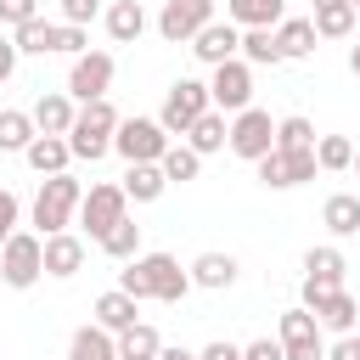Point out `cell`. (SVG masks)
Segmentation results:
<instances>
[{"label":"cell","instance_id":"1","mask_svg":"<svg viewBox=\"0 0 360 360\" xmlns=\"http://www.w3.org/2000/svg\"><path fill=\"white\" fill-rule=\"evenodd\" d=\"M118 287L129 292V298H158V304H180L186 292H191V270H180V259L174 253H135V259H124V270H118Z\"/></svg>","mask_w":360,"mask_h":360},{"label":"cell","instance_id":"2","mask_svg":"<svg viewBox=\"0 0 360 360\" xmlns=\"http://www.w3.org/2000/svg\"><path fill=\"white\" fill-rule=\"evenodd\" d=\"M112 129H118V107H112L107 96H101V101H79L73 129H68V152L84 158V163H96V158L112 152Z\"/></svg>","mask_w":360,"mask_h":360},{"label":"cell","instance_id":"3","mask_svg":"<svg viewBox=\"0 0 360 360\" xmlns=\"http://www.w3.org/2000/svg\"><path fill=\"white\" fill-rule=\"evenodd\" d=\"M79 197H84V186H79L68 169H62V174H45V180H39V191H34V208H28L34 231H39V236L68 231V225H73V214H79Z\"/></svg>","mask_w":360,"mask_h":360},{"label":"cell","instance_id":"4","mask_svg":"<svg viewBox=\"0 0 360 360\" xmlns=\"http://www.w3.org/2000/svg\"><path fill=\"white\" fill-rule=\"evenodd\" d=\"M39 231H11L6 242H0V281L6 287H17V292H28L39 276H45V253H39Z\"/></svg>","mask_w":360,"mask_h":360},{"label":"cell","instance_id":"5","mask_svg":"<svg viewBox=\"0 0 360 360\" xmlns=\"http://www.w3.org/2000/svg\"><path fill=\"white\" fill-rule=\"evenodd\" d=\"M208 107H214V101H208V79H174L169 96H163V107H158V124H163L169 135H186Z\"/></svg>","mask_w":360,"mask_h":360},{"label":"cell","instance_id":"6","mask_svg":"<svg viewBox=\"0 0 360 360\" xmlns=\"http://www.w3.org/2000/svg\"><path fill=\"white\" fill-rule=\"evenodd\" d=\"M112 152H118L124 163H158V158L169 152V129H163L158 118H118Z\"/></svg>","mask_w":360,"mask_h":360},{"label":"cell","instance_id":"7","mask_svg":"<svg viewBox=\"0 0 360 360\" xmlns=\"http://www.w3.org/2000/svg\"><path fill=\"white\" fill-rule=\"evenodd\" d=\"M129 214V197H124V186H107V180H96L84 197H79V231L90 236V242H101L118 219Z\"/></svg>","mask_w":360,"mask_h":360},{"label":"cell","instance_id":"8","mask_svg":"<svg viewBox=\"0 0 360 360\" xmlns=\"http://www.w3.org/2000/svg\"><path fill=\"white\" fill-rule=\"evenodd\" d=\"M225 146H231L242 163H259V158L276 146V118H270L264 107H242V112H231V135H225Z\"/></svg>","mask_w":360,"mask_h":360},{"label":"cell","instance_id":"9","mask_svg":"<svg viewBox=\"0 0 360 360\" xmlns=\"http://www.w3.org/2000/svg\"><path fill=\"white\" fill-rule=\"evenodd\" d=\"M276 343H281V354H287V360H326V343H321V321H315L304 304L281 309V321H276Z\"/></svg>","mask_w":360,"mask_h":360},{"label":"cell","instance_id":"10","mask_svg":"<svg viewBox=\"0 0 360 360\" xmlns=\"http://www.w3.org/2000/svg\"><path fill=\"white\" fill-rule=\"evenodd\" d=\"M112 90V51H79L68 68V96L73 101H101Z\"/></svg>","mask_w":360,"mask_h":360},{"label":"cell","instance_id":"11","mask_svg":"<svg viewBox=\"0 0 360 360\" xmlns=\"http://www.w3.org/2000/svg\"><path fill=\"white\" fill-rule=\"evenodd\" d=\"M208 101H214L219 112H242V107H253V68H248L242 56L219 62L214 79H208Z\"/></svg>","mask_w":360,"mask_h":360},{"label":"cell","instance_id":"12","mask_svg":"<svg viewBox=\"0 0 360 360\" xmlns=\"http://www.w3.org/2000/svg\"><path fill=\"white\" fill-rule=\"evenodd\" d=\"M202 22H214V0H163V11H158V34L169 45H191V34Z\"/></svg>","mask_w":360,"mask_h":360},{"label":"cell","instance_id":"13","mask_svg":"<svg viewBox=\"0 0 360 360\" xmlns=\"http://www.w3.org/2000/svg\"><path fill=\"white\" fill-rule=\"evenodd\" d=\"M236 45H242V28H236L231 17H214V22H202V28L191 34V56H197L202 68L231 62V56H236Z\"/></svg>","mask_w":360,"mask_h":360},{"label":"cell","instance_id":"14","mask_svg":"<svg viewBox=\"0 0 360 360\" xmlns=\"http://www.w3.org/2000/svg\"><path fill=\"white\" fill-rule=\"evenodd\" d=\"M39 253H45V276H56V281L84 270V236H73V231H51L39 242Z\"/></svg>","mask_w":360,"mask_h":360},{"label":"cell","instance_id":"15","mask_svg":"<svg viewBox=\"0 0 360 360\" xmlns=\"http://www.w3.org/2000/svg\"><path fill=\"white\" fill-rule=\"evenodd\" d=\"M73 112H79V101H73L68 90H45V96L28 107V118H34L39 135H68V129H73Z\"/></svg>","mask_w":360,"mask_h":360},{"label":"cell","instance_id":"16","mask_svg":"<svg viewBox=\"0 0 360 360\" xmlns=\"http://www.w3.org/2000/svg\"><path fill=\"white\" fill-rule=\"evenodd\" d=\"M186 270H191V287H208V292H225V287H236V270H242V264H236L231 253H219V248H208V253H197V259H191Z\"/></svg>","mask_w":360,"mask_h":360},{"label":"cell","instance_id":"17","mask_svg":"<svg viewBox=\"0 0 360 360\" xmlns=\"http://www.w3.org/2000/svg\"><path fill=\"white\" fill-rule=\"evenodd\" d=\"M270 34H276L281 62H304V56H315V22H309V17H281Z\"/></svg>","mask_w":360,"mask_h":360},{"label":"cell","instance_id":"18","mask_svg":"<svg viewBox=\"0 0 360 360\" xmlns=\"http://www.w3.org/2000/svg\"><path fill=\"white\" fill-rule=\"evenodd\" d=\"M22 158H28V169L45 180V174H62L68 163H73V152H68V135H34L28 146H22Z\"/></svg>","mask_w":360,"mask_h":360},{"label":"cell","instance_id":"19","mask_svg":"<svg viewBox=\"0 0 360 360\" xmlns=\"http://www.w3.org/2000/svg\"><path fill=\"white\" fill-rule=\"evenodd\" d=\"M101 22H107L112 45H135V39L146 34V11H141V0H112V6L101 11Z\"/></svg>","mask_w":360,"mask_h":360},{"label":"cell","instance_id":"20","mask_svg":"<svg viewBox=\"0 0 360 360\" xmlns=\"http://www.w3.org/2000/svg\"><path fill=\"white\" fill-rule=\"evenodd\" d=\"M225 135H231V118H225L219 107H208V112H202V118L186 129V146H191L197 158H214V152L225 146Z\"/></svg>","mask_w":360,"mask_h":360},{"label":"cell","instance_id":"21","mask_svg":"<svg viewBox=\"0 0 360 360\" xmlns=\"http://www.w3.org/2000/svg\"><path fill=\"white\" fill-rule=\"evenodd\" d=\"M135 321H141V298H129L124 287H112V292H101V298H96V326L124 332V326H135Z\"/></svg>","mask_w":360,"mask_h":360},{"label":"cell","instance_id":"22","mask_svg":"<svg viewBox=\"0 0 360 360\" xmlns=\"http://www.w3.org/2000/svg\"><path fill=\"white\" fill-rule=\"evenodd\" d=\"M68 360H118V338L90 321V326H79V332L68 338Z\"/></svg>","mask_w":360,"mask_h":360},{"label":"cell","instance_id":"23","mask_svg":"<svg viewBox=\"0 0 360 360\" xmlns=\"http://www.w3.org/2000/svg\"><path fill=\"white\" fill-rule=\"evenodd\" d=\"M225 17L236 28H276L287 17V0H225Z\"/></svg>","mask_w":360,"mask_h":360},{"label":"cell","instance_id":"24","mask_svg":"<svg viewBox=\"0 0 360 360\" xmlns=\"http://www.w3.org/2000/svg\"><path fill=\"white\" fill-rule=\"evenodd\" d=\"M309 22H315V39H349L360 17H354V6H349V0H326V6H315V17H309Z\"/></svg>","mask_w":360,"mask_h":360},{"label":"cell","instance_id":"25","mask_svg":"<svg viewBox=\"0 0 360 360\" xmlns=\"http://www.w3.org/2000/svg\"><path fill=\"white\" fill-rule=\"evenodd\" d=\"M11 45H17V56H51V51H56V22L28 17V22L11 28Z\"/></svg>","mask_w":360,"mask_h":360},{"label":"cell","instance_id":"26","mask_svg":"<svg viewBox=\"0 0 360 360\" xmlns=\"http://www.w3.org/2000/svg\"><path fill=\"white\" fill-rule=\"evenodd\" d=\"M309 315L321 321V332H354V315H360V304H354V298L338 287V292H326V298H321Z\"/></svg>","mask_w":360,"mask_h":360},{"label":"cell","instance_id":"27","mask_svg":"<svg viewBox=\"0 0 360 360\" xmlns=\"http://www.w3.org/2000/svg\"><path fill=\"white\" fill-rule=\"evenodd\" d=\"M321 225H326L332 236H354V231H360V197H354V191H332L326 208H321Z\"/></svg>","mask_w":360,"mask_h":360},{"label":"cell","instance_id":"28","mask_svg":"<svg viewBox=\"0 0 360 360\" xmlns=\"http://www.w3.org/2000/svg\"><path fill=\"white\" fill-rule=\"evenodd\" d=\"M163 191H169V180H163L158 163H129V174H124V197L129 202H158Z\"/></svg>","mask_w":360,"mask_h":360},{"label":"cell","instance_id":"29","mask_svg":"<svg viewBox=\"0 0 360 360\" xmlns=\"http://www.w3.org/2000/svg\"><path fill=\"white\" fill-rule=\"evenodd\" d=\"M112 338H118V360H158V349H163L158 326H146V321H135V326H124Z\"/></svg>","mask_w":360,"mask_h":360},{"label":"cell","instance_id":"30","mask_svg":"<svg viewBox=\"0 0 360 360\" xmlns=\"http://www.w3.org/2000/svg\"><path fill=\"white\" fill-rule=\"evenodd\" d=\"M236 56H242L248 68H281V51H276V34H270V28H242Z\"/></svg>","mask_w":360,"mask_h":360},{"label":"cell","instance_id":"31","mask_svg":"<svg viewBox=\"0 0 360 360\" xmlns=\"http://www.w3.org/2000/svg\"><path fill=\"white\" fill-rule=\"evenodd\" d=\"M158 169H163V180H169V186H186V180H197V174H202V158H197L186 141H180V146L169 141V152L158 158Z\"/></svg>","mask_w":360,"mask_h":360},{"label":"cell","instance_id":"32","mask_svg":"<svg viewBox=\"0 0 360 360\" xmlns=\"http://www.w3.org/2000/svg\"><path fill=\"white\" fill-rule=\"evenodd\" d=\"M349 163H354V141H349V135H315V169L343 174Z\"/></svg>","mask_w":360,"mask_h":360},{"label":"cell","instance_id":"33","mask_svg":"<svg viewBox=\"0 0 360 360\" xmlns=\"http://www.w3.org/2000/svg\"><path fill=\"white\" fill-rule=\"evenodd\" d=\"M34 135H39V129H34V118H28L22 107H0V152H22Z\"/></svg>","mask_w":360,"mask_h":360},{"label":"cell","instance_id":"34","mask_svg":"<svg viewBox=\"0 0 360 360\" xmlns=\"http://www.w3.org/2000/svg\"><path fill=\"white\" fill-rule=\"evenodd\" d=\"M304 146H315V124L304 112L276 118V152H304Z\"/></svg>","mask_w":360,"mask_h":360},{"label":"cell","instance_id":"35","mask_svg":"<svg viewBox=\"0 0 360 360\" xmlns=\"http://www.w3.org/2000/svg\"><path fill=\"white\" fill-rule=\"evenodd\" d=\"M96 248H101L107 259H135V253H141V225L124 214V219H118V225H112V231H107Z\"/></svg>","mask_w":360,"mask_h":360},{"label":"cell","instance_id":"36","mask_svg":"<svg viewBox=\"0 0 360 360\" xmlns=\"http://www.w3.org/2000/svg\"><path fill=\"white\" fill-rule=\"evenodd\" d=\"M343 253L338 248H309L304 253V276H315V281H332V287H343Z\"/></svg>","mask_w":360,"mask_h":360},{"label":"cell","instance_id":"37","mask_svg":"<svg viewBox=\"0 0 360 360\" xmlns=\"http://www.w3.org/2000/svg\"><path fill=\"white\" fill-rule=\"evenodd\" d=\"M253 174H259V186H264V191H292V180H287V158H281L276 146L253 163Z\"/></svg>","mask_w":360,"mask_h":360},{"label":"cell","instance_id":"38","mask_svg":"<svg viewBox=\"0 0 360 360\" xmlns=\"http://www.w3.org/2000/svg\"><path fill=\"white\" fill-rule=\"evenodd\" d=\"M287 158V180L292 186H304V180H315L321 169H315V146H304V152H281Z\"/></svg>","mask_w":360,"mask_h":360},{"label":"cell","instance_id":"39","mask_svg":"<svg viewBox=\"0 0 360 360\" xmlns=\"http://www.w3.org/2000/svg\"><path fill=\"white\" fill-rule=\"evenodd\" d=\"M56 51L62 56H79V51H90V34L79 22H56Z\"/></svg>","mask_w":360,"mask_h":360},{"label":"cell","instance_id":"40","mask_svg":"<svg viewBox=\"0 0 360 360\" xmlns=\"http://www.w3.org/2000/svg\"><path fill=\"white\" fill-rule=\"evenodd\" d=\"M17 219H22V202H17V191H6V186H0V242L17 231Z\"/></svg>","mask_w":360,"mask_h":360},{"label":"cell","instance_id":"41","mask_svg":"<svg viewBox=\"0 0 360 360\" xmlns=\"http://www.w3.org/2000/svg\"><path fill=\"white\" fill-rule=\"evenodd\" d=\"M90 17H101V0H62V22H90Z\"/></svg>","mask_w":360,"mask_h":360},{"label":"cell","instance_id":"42","mask_svg":"<svg viewBox=\"0 0 360 360\" xmlns=\"http://www.w3.org/2000/svg\"><path fill=\"white\" fill-rule=\"evenodd\" d=\"M28 17H39V0H0V22H28Z\"/></svg>","mask_w":360,"mask_h":360},{"label":"cell","instance_id":"43","mask_svg":"<svg viewBox=\"0 0 360 360\" xmlns=\"http://www.w3.org/2000/svg\"><path fill=\"white\" fill-rule=\"evenodd\" d=\"M242 360H287V354L276 338H253V343H242Z\"/></svg>","mask_w":360,"mask_h":360},{"label":"cell","instance_id":"44","mask_svg":"<svg viewBox=\"0 0 360 360\" xmlns=\"http://www.w3.org/2000/svg\"><path fill=\"white\" fill-rule=\"evenodd\" d=\"M326 360H360V332H338V343L326 349Z\"/></svg>","mask_w":360,"mask_h":360},{"label":"cell","instance_id":"45","mask_svg":"<svg viewBox=\"0 0 360 360\" xmlns=\"http://www.w3.org/2000/svg\"><path fill=\"white\" fill-rule=\"evenodd\" d=\"M197 360H242V343L214 338V343H202V349H197Z\"/></svg>","mask_w":360,"mask_h":360},{"label":"cell","instance_id":"46","mask_svg":"<svg viewBox=\"0 0 360 360\" xmlns=\"http://www.w3.org/2000/svg\"><path fill=\"white\" fill-rule=\"evenodd\" d=\"M11 73H17V45H11V39H0V84H6Z\"/></svg>","mask_w":360,"mask_h":360},{"label":"cell","instance_id":"47","mask_svg":"<svg viewBox=\"0 0 360 360\" xmlns=\"http://www.w3.org/2000/svg\"><path fill=\"white\" fill-rule=\"evenodd\" d=\"M158 360H197V349H174V343H163V349H158Z\"/></svg>","mask_w":360,"mask_h":360},{"label":"cell","instance_id":"48","mask_svg":"<svg viewBox=\"0 0 360 360\" xmlns=\"http://www.w3.org/2000/svg\"><path fill=\"white\" fill-rule=\"evenodd\" d=\"M349 73L360 79V45H349Z\"/></svg>","mask_w":360,"mask_h":360},{"label":"cell","instance_id":"49","mask_svg":"<svg viewBox=\"0 0 360 360\" xmlns=\"http://www.w3.org/2000/svg\"><path fill=\"white\" fill-rule=\"evenodd\" d=\"M349 169H360V146H354V163H349Z\"/></svg>","mask_w":360,"mask_h":360},{"label":"cell","instance_id":"50","mask_svg":"<svg viewBox=\"0 0 360 360\" xmlns=\"http://www.w3.org/2000/svg\"><path fill=\"white\" fill-rule=\"evenodd\" d=\"M349 6H354V17H360V0H349Z\"/></svg>","mask_w":360,"mask_h":360},{"label":"cell","instance_id":"51","mask_svg":"<svg viewBox=\"0 0 360 360\" xmlns=\"http://www.w3.org/2000/svg\"><path fill=\"white\" fill-rule=\"evenodd\" d=\"M315 6H326V0H315Z\"/></svg>","mask_w":360,"mask_h":360}]
</instances>
